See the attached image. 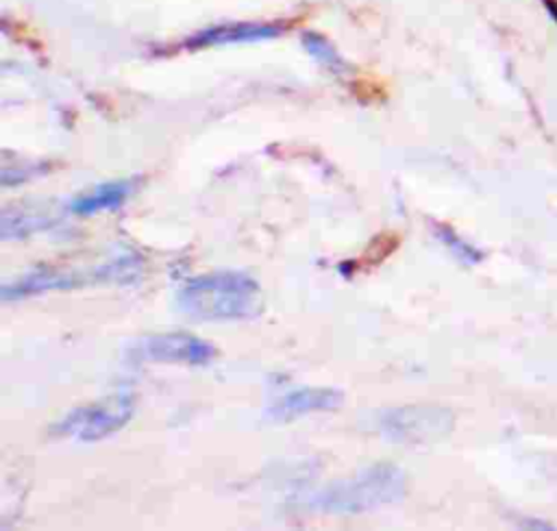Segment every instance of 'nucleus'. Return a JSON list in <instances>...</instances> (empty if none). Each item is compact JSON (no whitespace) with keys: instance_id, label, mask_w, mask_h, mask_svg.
Wrapping results in <instances>:
<instances>
[{"instance_id":"9b49d317","label":"nucleus","mask_w":557,"mask_h":531,"mask_svg":"<svg viewBox=\"0 0 557 531\" xmlns=\"http://www.w3.org/2000/svg\"><path fill=\"white\" fill-rule=\"evenodd\" d=\"M544 7H546V11L553 15V20L557 22V0H540Z\"/></svg>"},{"instance_id":"423d86ee","label":"nucleus","mask_w":557,"mask_h":531,"mask_svg":"<svg viewBox=\"0 0 557 531\" xmlns=\"http://www.w3.org/2000/svg\"><path fill=\"white\" fill-rule=\"evenodd\" d=\"M381 427L389 440L403 442V444H416V442L433 440L440 433L448 431L450 418L440 409L400 407V409L387 411L381 418Z\"/></svg>"},{"instance_id":"6e6552de","label":"nucleus","mask_w":557,"mask_h":531,"mask_svg":"<svg viewBox=\"0 0 557 531\" xmlns=\"http://www.w3.org/2000/svg\"><path fill=\"white\" fill-rule=\"evenodd\" d=\"M344 403V394L333 387H300L283 394L270 409L268 416L278 422L300 418L311 411H333Z\"/></svg>"},{"instance_id":"39448f33","label":"nucleus","mask_w":557,"mask_h":531,"mask_svg":"<svg viewBox=\"0 0 557 531\" xmlns=\"http://www.w3.org/2000/svg\"><path fill=\"white\" fill-rule=\"evenodd\" d=\"M139 355L150 361L205 366L213 361L215 348L209 342L200 339L198 335H191L187 331H174L148 335L146 339H141Z\"/></svg>"},{"instance_id":"9d476101","label":"nucleus","mask_w":557,"mask_h":531,"mask_svg":"<svg viewBox=\"0 0 557 531\" xmlns=\"http://www.w3.org/2000/svg\"><path fill=\"white\" fill-rule=\"evenodd\" d=\"M302 46L307 48V52L318 61V63H322L324 67H329L331 72H344L346 70V63H344V59L335 52V48L324 39V37H320V35H315V33H305L302 35Z\"/></svg>"},{"instance_id":"f257e3e1","label":"nucleus","mask_w":557,"mask_h":531,"mask_svg":"<svg viewBox=\"0 0 557 531\" xmlns=\"http://www.w3.org/2000/svg\"><path fill=\"white\" fill-rule=\"evenodd\" d=\"M176 300L191 318L248 320L261 311V287L237 270L209 272L183 283Z\"/></svg>"},{"instance_id":"0eeeda50","label":"nucleus","mask_w":557,"mask_h":531,"mask_svg":"<svg viewBox=\"0 0 557 531\" xmlns=\"http://www.w3.org/2000/svg\"><path fill=\"white\" fill-rule=\"evenodd\" d=\"M285 30L283 22H233L224 26L202 28L185 41V48H207L224 44H252L281 35Z\"/></svg>"},{"instance_id":"f03ea898","label":"nucleus","mask_w":557,"mask_h":531,"mask_svg":"<svg viewBox=\"0 0 557 531\" xmlns=\"http://www.w3.org/2000/svg\"><path fill=\"white\" fill-rule=\"evenodd\" d=\"M405 492V477L396 466L376 464L355 479L337 481L318 496V505L326 511L357 514L376 505L400 498Z\"/></svg>"},{"instance_id":"1a4fd4ad","label":"nucleus","mask_w":557,"mask_h":531,"mask_svg":"<svg viewBox=\"0 0 557 531\" xmlns=\"http://www.w3.org/2000/svg\"><path fill=\"white\" fill-rule=\"evenodd\" d=\"M131 192H133V181L100 183L91 192L74 198L70 209L76 215H94L98 211H109V209L120 207L128 198Z\"/></svg>"},{"instance_id":"20e7f679","label":"nucleus","mask_w":557,"mask_h":531,"mask_svg":"<svg viewBox=\"0 0 557 531\" xmlns=\"http://www.w3.org/2000/svg\"><path fill=\"white\" fill-rule=\"evenodd\" d=\"M133 407L135 400L131 394H111L102 400H96L67 413L57 424V433L70 435L81 442L102 440L122 429L131 420Z\"/></svg>"},{"instance_id":"7ed1b4c3","label":"nucleus","mask_w":557,"mask_h":531,"mask_svg":"<svg viewBox=\"0 0 557 531\" xmlns=\"http://www.w3.org/2000/svg\"><path fill=\"white\" fill-rule=\"evenodd\" d=\"M139 274V261L137 257H124L117 261H111L98 270L91 272H61V270H39L30 272L22 279H17L11 285L2 287V298H26L33 294H44L50 289H67L78 287L89 281H126Z\"/></svg>"}]
</instances>
